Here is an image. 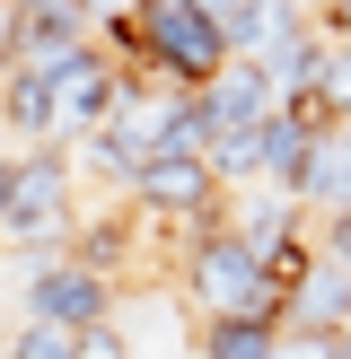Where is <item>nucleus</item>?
I'll return each mask as SVG.
<instances>
[{"instance_id":"obj_1","label":"nucleus","mask_w":351,"mask_h":359,"mask_svg":"<svg viewBox=\"0 0 351 359\" xmlns=\"http://www.w3.org/2000/svg\"><path fill=\"white\" fill-rule=\"evenodd\" d=\"M132 27H140V70L132 79H167V88H185V97H202V88L237 62L228 35H220V18H211L202 0H132Z\"/></svg>"},{"instance_id":"obj_2","label":"nucleus","mask_w":351,"mask_h":359,"mask_svg":"<svg viewBox=\"0 0 351 359\" xmlns=\"http://www.w3.org/2000/svg\"><path fill=\"white\" fill-rule=\"evenodd\" d=\"M70 228H79V158L70 149H27L18 158V184H9V245L18 263H53L70 255Z\"/></svg>"},{"instance_id":"obj_3","label":"nucleus","mask_w":351,"mask_h":359,"mask_svg":"<svg viewBox=\"0 0 351 359\" xmlns=\"http://www.w3.org/2000/svg\"><path fill=\"white\" fill-rule=\"evenodd\" d=\"M185 298L202 307V325H281V290L237 228L185 245Z\"/></svg>"},{"instance_id":"obj_4","label":"nucleus","mask_w":351,"mask_h":359,"mask_svg":"<svg viewBox=\"0 0 351 359\" xmlns=\"http://www.w3.org/2000/svg\"><path fill=\"white\" fill-rule=\"evenodd\" d=\"M123 290L105 272H88V263L53 255V263H18V325H53V333H97L114 325Z\"/></svg>"},{"instance_id":"obj_5","label":"nucleus","mask_w":351,"mask_h":359,"mask_svg":"<svg viewBox=\"0 0 351 359\" xmlns=\"http://www.w3.org/2000/svg\"><path fill=\"white\" fill-rule=\"evenodd\" d=\"M97 27H105V9H88V0H9V53H18V70L97 44Z\"/></svg>"},{"instance_id":"obj_6","label":"nucleus","mask_w":351,"mask_h":359,"mask_svg":"<svg viewBox=\"0 0 351 359\" xmlns=\"http://www.w3.org/2000/svg\"><path fill=\"white\" fill-rule=\"evenodd\" d=\"M351 333V263L316 245V272L281 298V342H333Z\"/></svg>"},{"instance_id":"obj_7","label":"nucleus","mask_w":351,"mask_h":359,"mask_svg":"<svg viewBox=\"0 0 351 359\" xmlns=\"http://www.w3.org/2000/svg\"><path fill=\"white\" fill-rule=\"evenodd\" d=\"M202 114H211V132H263V123L281 114V88H272L263 62H228L220 79L202 88Z\"/></svg>"},{"instance_id":"obj_8","label":"nucleus","mask_w":351,"mask_h":359,"mask_svg":"<svg viewBox=\"0 0 351 359\" xmlns=\"http://www.w3.org/2000/svg\"><path fill=\"white\" fill-rule=\"evenodd\" d=\"M298 202L325 210V219L351 210V123L343 132H316V158H307V175H298Z\"/></svg>"},{"instance_id":"obj_9","label":"nucleus","mask_w":351,"mask_h":359,"mask_svg":"<svg viewBox=\"0 0 351 359\" xmlns=\"http://www.w3.org/2000/svg\"><path fill=\"white\" fill-rule=\"evenodd\" d=\"M281 325H202L193 333V359H281Z\"/></svg>"},{"instance_id":"obj_10","label":"nucleus","mask_w":351,"mask_h":359,"mask_svg":"<svg viewBox=\"0 0 351 359\" xmlns=\"http://www.w3.org/2000/svg\"><path fill=\"white\" fill-rule=\"evenodd\" d=\"M0 351H9V359H79V333H53V325H18Z\"/></svg>"},{"instance_id":"obj_11","label":"nucleus","mask_w":351,"mask_h":359,"mask_svg":"<svg viewBox=\"0 0 351 359\" xmlns=\"http://www.w3.org/2000/svg\"><path fill=\"white\" fill-rule=\"evenodd\" d=\"M79 359H140V351L123 325H97V333H79Z\"/></svg>"},{"instance_id":"obj_12","label":"nucleus","mask_w":351,"mask_h":359,"mask_svg":"<svg viewBox=\"0 0 351 359\" xmlns=\"http://www.w3.org/2000/svg\"><path fill=\"white\" fill-rule=\"evenodd\" d=\"M316 245H325V255H343V263H351V210H343V219H325V228H316Z\"/></svg>"},{"instance_id":"obj_13","label":"nucleus","mask_w":351,"mask_h":359,"mask_svg":"<svg viewBox=\"0 0 351 359\" xmlns=\"http://www.w3.org/2000/svg\"><path fill=\"white\" fill-rule=\"evenodd\" d=\"M9 184H18V158H0V228H9Z\"/></svg>"},{"instance_id":"obj_14","label":"nucleus","mask_w":351,"mask_h":359,"mask_svg":"<svg viewBox=\"0 0 351 359\" xmlns=\"http://www.w3.org/2000/svg\"><path fill=\"white\" fill-rule=\"evenodd\" d=\"M325 359H351V333H333V351H325Z\"/></svg>"},{"instance_id":"obj_15","label":"nucleus","mask_w":351,"mask_h":359,"mask_svg":"<svg viewBox=\"0 0 351 359\" xmlns=\"http://www.w3.org/2000/svg\"><path fill=\"white\" fill-rule=\"evenodd\" d=\"M0 359H9V351H0Z\"/></svg>"}]
</instances>
